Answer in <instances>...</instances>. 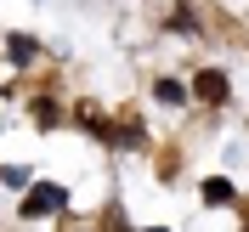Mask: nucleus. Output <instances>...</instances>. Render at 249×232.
<instances>
[{"mask_svg":"<svg viewBox=\"0 0 249 232\" xmlns=\"http://www.w3.org/2000/svg\"><path fill=\"white\" fill-rule=\"evenodd\" d=\"M29 164H6V170H0V181H6V187H29Z\"/></svg>","mask_w":249,"mask_h":232,"instance_id":"obj_4","label":"nucleus"},{"mask_svg":"<svg viewBox=\"0 0 249 232\" xmlns=\"http://www.w3.org/2000/svg\"><path fill=\"white\" fill-rule=\"evenodd\" d=\"M204 204H232V181L210 176V181H204Z\"/></svg>","mask_w":249,"mask_h":232,"instance_id":"obj_3","label":"nucleus"},{"mask_svg":"<svg viewBox=\"0 0 249 232\" xmlns=\"http://www.w3.org/2000/svg\"><path fill=\"white\" fill-rule=\"evenodd\" d=\"M62 204H68V193H62L57 181H40L29 198H23V215H29V221H34V215H57Z\"/></svg>","mask_w":249,"mask_h":232,"instance_id":"obj_1","label":"nucleus"},{"mask_svg":"<svg viewBox=\"0 0 249 232\" xmlns=\"http://www.w3.org/2000/svg\"><path fill=\"white\" fill-rule=\"evenodd\" d=\"M244 232H249V221H244Z\"/></svg>","mask_w":249,"mask_h":232,"instance_id":"obj_8","label":"nucleus"},{"mask_svg":"<svg viewBox=\"0 0 249 232\" xmlns=\"http://www.w3.org/2000/svg\"><path fill=\"white\" fill-rule=\"evenodd\" d=\"M147 232H164V227H147Z\"/></svg>","mask_w":249,"mask_h":232,"instance_id":"obj_7","label":"nucleus"},{"mask_svg":"<svg viewBox=\"0 0 249 232\" xmlns=\"http://www.w3.org/2000/svg\"><path fill=\"white\" fill-rule=\"evenodd\" d=\"M159 102H170V108H176V102H187V91L176 85V79H159Z\"/></svg>","mask_w":249,"mask_h":232,"instance_id":"obj_5","label":"nucleus"},{"mask_svg":"<svg viewBox=\"0 0 249 232\" xmlns=\"http://www.w3.org/2000/svg\"><path fill=\"white\" fill-rule=\"evenodd\" d=\"M193 96H198V102H210V108H221V102H227V74L204 68V74L193 79Z\"/></svg>","mask_w":249,"mask_h":232,"instance_id":"obj_2","label":"nucleus"},{"mask_svg":"<svg viewBox=\"0 0 249 232\" xmlns=\"http://www.w3.org/2000/svg\"><path fill=\"white\" fill-rule=\"evenodd\" d=\"M34 57V40L29 34H12V62H29Z\"/></svg>","mask_w":249,"mask_h":232,"instance_id":"obj_6","label":"nucleus"}]
</instances>
